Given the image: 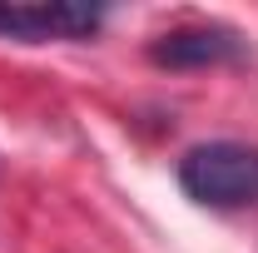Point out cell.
Segmentation results:
<instances>
[{
	"mask_svg": "<svg viewBox=\"0 0 258 253\" xmlns=\"http://www.w3.org/2000/svg\"><path fill=\"white\" fill-rule=\"evenodd\" d=\"M179 189L204 209H253L258 204V144L209 139L179 159Z\"/></svg>",
	"mask_w": 258,
	"mask_h": 253,
	"instance_id": "1",
	"label": "cell"
},
{
	"mask_svg": "<svg viewBox=\"0 0 258 253\" xmlns=\"http://www.w3.org/2000/svg\"><path fill=\"white\" fill-rule=\"evenodd\" d=\"M104 25V10L99 5H5L0 0V35L10 40H25V45H45V40H85Z\"/></svg>",
	"mask_w": 258,
	"mask_h": 253,
	"instance_id": "3",
	"label": "cell"
},
{
	"mask_svg": "<svg viewBox=\"0 0 258 253\" xmlns=\"http://www.w3.org/2000/svg\"><path fill=\"white\" fill-rule=\"evenodd\" d=\"M238 60H248V40L219 20H194V25H179L149 40V65L159 70H209V65Z\"/></svg>",
	"mask_w": 258,
	"mask_h": 253,
	"instance_id": "2",
	"label": "cell"
}]
</instances>
